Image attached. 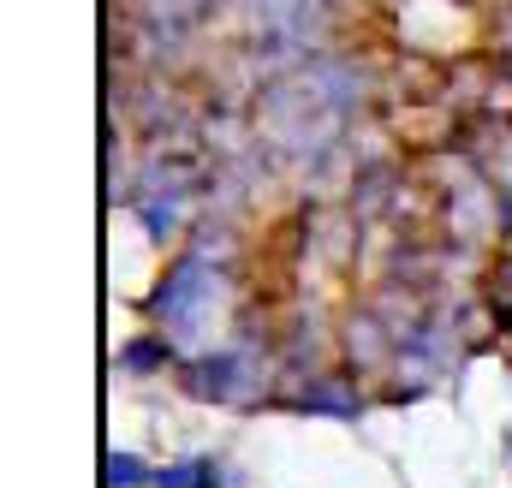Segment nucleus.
Segmentation results:
<instances>
[{"instance_id": "nucleus-1", "label": "nucleus", "mask_w": 512, "mask_h": 488, "mask_svg": "<svg viewBox=\"0 0 512 488\" xmlns=\"http://www.w3.org/2000/svg\"><path fill=\"white\" fill-rule=\"evenodd\" d=\"M155 483L161 488H221V471H215L209 459H179V465H167Z\"/></svg>"}, {"instance_id": "nucleus-2", "label": "nucleus", "mask_w": 512, "mask_h": 488, "mask_svg": "<svg viewBox=\"0 0 512 488\" xmlns=\"http://www.w3.org/2000/svg\"><path fill=\"white\" fill-rule=\"evenodd\" d=\"M108 477H114V488H137L143 477H149V471H143V465H137V459L126 453V459H114V471H108Z\"/></svg>"}]
</instances>
